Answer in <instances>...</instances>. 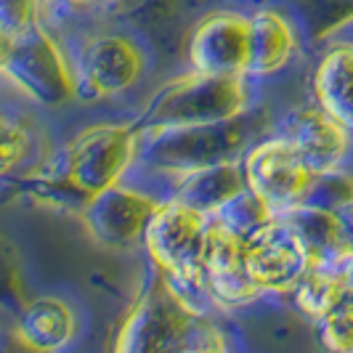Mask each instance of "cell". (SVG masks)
I'll return each instance as SVG.
<instances>
[{
	"label": "cell",
	"instance_id": "6da1fadb",
	"mask_svg": "<svg viewBox=\"0 0 353 353\" xmlns=\"http://www.w3.org/2000/svg\"><path fill=\"white\" fill-rule=\"evenodd\" d=\"M70 59L77 106L141 104L157 70V53L141 27L120 19H59L46 24Z\"/></svg>",
	"mask_w": 353,
	"mask_h": 353
},
{
	"label": "cell",
	"instance_id": "7a4b0ae2",
	"mask_svg": "<svg viewBox=\"0 0 353 353\" xmlns=\"http://www.w3.org/2000/svg\"><path fill=\"white\" fill-rule=\"evenodd\" d=\"M141 130L130 114L83 125L61 139L43 170L17 189L59 208L80 210L93 196L123 183L139 152Z\"/></svg>",
	"mask_w": 353,
	"mask_h": 353
},
{
	"label": "cell",
	"instance_id": "3957f363",
	"mask_svg": "<svg viewBox=\"0 0 353 353\" xmlns=\"http://www.w3.org/2000/svg\"><path fill=\"white\" fill-rule=\"evenodd\" d=\"M268 130L271 125L261 117V109L221 125L141 130L136 162L125 181L139 183L165 202L181 178L242 159V154Z\"/></svg>",
	"mask_w": 353,
	"mask_h": 353
},
{
	"label": "cell",
	"instance_id": "277c9868",
	"mask_svg": "<svg viewBox=\"0 0 353 353\" xmlns=\"http://www.w3.org/2000/svg\"><path fill=\"white\" fill-rule=\"evenodd\" d=\"M263 83L252 77H215L183 72L159 83L130 112L139 130L199 128L239 120L261 109Z\"/></svg>",
	"mask_w": 353,
	"mask_h": 353
},
{
	"label": "cell",
	"instance_id": "5b68a950",
	"mask_svg": "<svg viewBox=\"0 0 353 353\" xmlns=\"http://www.w3.org/2000/svg\"><path fill=\"white\" fill-rule=\"evenodd\" d=\"M208 245L210 215L178 199H165L143 234V250L157 265L165 287L181 303V308L194 316H205L215 308L205 279Z\"/></svg>",
	"mask_w": 353,
	"mask_h": 353
},
{
	"label": "cell",
	"instance_id": "8992f818",
	"mask_svg": "<svg viewBox=\"0 0 353 353\" xmlns=\"http://www.w3.org/2000/svg\"><path fill=\"white\" fill-rule=\"evenodd\" d=\"M0 80L48 114L77 106L67 51L48 27L8 46Z\"/></svg>",
	"mask_w": 353,
	"mask_h": 353
},
{
	"label": "cell",
	"instance_id": "52a82bcc",
	"mask_svg": "<svg viewBox=\"0 0 353 353\" xmlns=\"http://www.w3.org/2000/svg\"><path fill=\"white\" fill-rule=\"evenodd\" d=\"M51 114L0 80V186H21L56 149Z\"/></svg>",
	"mask_w": 353,
	"mask_h": 353
},
{
	"label": "cell",
	"instance_id": "ba28073f",
	"mask_svg": "<svg viewBox=\"0 0 353 353\" xmlns=\"http://www.w3.org/2000/svg\"><path fill=\"white\" fill-rule=\"evenodd\" d=\"M239 165L245 186L276 218L303 208L316 183V173H311L295 146L274 133H265L252 143Z\"/></svg>",
	"mask_w": 353,
	"mask_h": 353
},
{
	"label": "cell",
	"instance_id": "9c48e42d",
	"mask_svg": "<svg viewBox=\"0 0 353 353\" xmlns=\"http://www.w3.org/2000/svg\"><path fill=\"white\" fill-rule=\"evenodd\" d=\"M245 265L261 298H290L314 265V255L287 218H271L242 245Z\"/></svg>",
	"mask_w": 353,
	"mask_h": 353
},
{
	"label": "cell",
	"instance_id": "30bf717a",
	"mask_svg": "<svg viewBox=\"0 0 353 353\" xmlns=\"http://www.w3.org/2000/svg\"><path fill=\"white\" fill-rule=\"evenodd\" d=\"M250 8L221 6L194 19L186 40V70L215 77H248Z\"/></svg>",
	"mask_w": 353,
	"mask_h": 353
},
{
	"label": "cell",
	"instance_id": "8fae6325",
	"mask_svg": "<svg viewBox=\"0 0 353 353\" xmlns=\"http://www.w3.org/2000/svg\"><path fill=\"white\" fill-rule=\"evenodd\" d=\"M268 133L282 136L287 143H292L316 176L337 173L353 165V133L316 101L284 112L276 123L271 120Z\"/></svg>",
	"mask_w": 353,
	"mask_h": 353
},
{
	"label": "cell",
	"instance_id": "7c38bea8",
	"mask_svg": "<svg viewBox=\"0 0 353 353\" xmlns=\"http://www.w3.org/2000/svg\"><path fill=\"white\" fill-rule=\"evenodd\" d=\"M162 199L141 189L133 181H123L93 196L83 208V223L90 236L106 250H133L141 245L152 215Z\"/></svg>",
	"mask_w": 353,
	"mask_h": 353
},
{
	"label": "cell",
	"instance_id": "4fadbf2b",
	"mask_svg": "<svg viewBox=\"0 0 353 353\" xmlns=\"http://www.w3.org/2000/svg\"><path fill=\"white\" fill-rule=\"evenodd\" d=\"M250 64L248 77L268 83L290 70L305 51L308 37L301 21L282 3L265 0L250 8Z\"/></svg>",
	"mask_w": 353,
	"mask_h": 353
},
{
	"label": "cell",
	"instance_id": "5bb4252c",
	"mask_svg": "<svg viewBox=\"0 0 353 353\" xmlns=\"http://www.w3.org/2000/svg\"><path fill=\"white\" fill-rule=\"evenodd\" d=\"M242 239L231 236L223 229H218L210 221V245H208V261H205V279L212 305L221 311L245 308L261 301L258 290L252 287L245 265Z\"/></svg>",
	"mask_w": 353,
	"mask_h": 353
},
{
	"label": "cell",
	"instance_id": "9a60e30c",
	"mask_svg": "<svg viewBox=\"0 0 353 353\" xmlns=\"http://www.w3.org/2000/svg\"><path fill=\"white\" fill-rule=\"evenodd\" d=\"M311 101L353 133V40L324 37L311 72Z\"/></svg>",
	"mask_w": 353,
	"mask_h": 353
},
{
	"label": "cell",
	"instance_id": "2e32d148",
	"mask_svg": "<svg viewBox=\"0 0 353 353\" xmlns=\"http://www.w3.org/2000/svg\"><path fill=\"white\" fill-rule=\"evenodd\" d=\"M77 314L59 295H40L19 316V337L40 353H56L67 348L77 335Z\"/></svg>",
	"mask_w": 353,
	"mask_h": 353
},
{
	"label": "cell",
	"instance_id": "e0dca14e",
	"mask_svg": "<svg viewBox=\"0 0 353 353\" xmlns=\"http://www.w3.org/2000/svg\"><path fill=\"white\" fill-rule=\"evenodd\" d=\"M242 189H245V176H242V165L236 159V162H223V165L205 168V170H196L192 176L181 178L173 186L170 199H178L205 215H212Z\"/></svg>",
	"mask_w": 353,
	"mask_h": 353
},
{
	"label": "cell",
	"instance_id": "ac0fdd59",
	"mask_svg": "<svg viewBox=\"0 0 353 353\" xmlns=\"http://www.w3.org/2000/svg\"><path fill=\"white\" fill-rule=\"evenodd\" d=\"M290 298L303 316H308L316 324L319 319L330 314L345 298V290H343L335 265L330 261H314V265L308 268V274L303 276Z\"/></svg>",
	"mask_w": 353,
	"mask_h": 353
},
{
	"label": "cell",
	"instance_id": "d6986e66",
	"mask_svg": "<svg viewBox=\"0 0 353 353\" xmlns=\"http://www.w3.org/2000/svg\"><path fill=\"white\" fill-rule=\"evenodd\" d=\"M271 218H276V215L268 210L263 202L250 192L248 186H245L239 194L231 196L226 205H221V208L210 215V221L218 229H223L226 234L242 239V242L250 239L261 226H265Z\"/></svg>",
	"mask_w": 353,
	"mask_h": 353
},
{
	"label": "cell",
	"instance_id": "ffe728a7",
	"mask_svg": "<svg viewBox=\"0 0 353 353\" xmlns=\"http://www.w3.org/2000/svg\"><path fill=\"white\" fill-rule=\"evenodd\" d=\"M48 24V0H0V40L19 43Z\"/></svg>",
	"mask_w": 353,
	"mask_h": 353
},
{
	"label": "cell",
	"instance_id": "44dd1931",
	"mask_svg": "<svg viewBox=\"0 0 353 353\" xmlns=\"http://www.w3.org/2000/svg\"><path fill=\"white\" fill-rule=\"evenodd\" d=\"M109 0H48V24L59 19H101Z\"/></svg>",
	"mask_w": 353,
	"mask_h": 353
},
{
	"label": "cell",
	"instance_id": "7402d4cb",
	"mask_svg": "<svg viewBox=\"0 0 353 353\" xmlns=\"http://www.w3.org/2000/svg\"><path fill=\"white\" fill-rule=\"evenodd\" d=\"M170 353H234V351H231V343L226 340V335H221L215 330H205V332H196L194 337L183 340Z\"/></svg>",
	"mask_w": 353,
	"mask_h": 353
},
{
	"label": "cell",
	"instance_id": "603a6c76",
	"mask_svg": "<svg viewBox=\"0 0 353 353\" xmlns=\"http://www.w3.org/2000/svg\"><path fill=\"white\" fill-rule=\"evenodd\" d=\"M337 221V231H340V245L343 252H353V194L343 199L337 208H332Z\"/></svg>",
	"mask_w": 353,
	"mask_h": 353
},
{
	"label": "cell",
	"instance_id": "cb8c5ba5",
	"mask_svg": "<svg viewBox=\"0 0 353 353\" xmlns=\"http://www.w3.org/2000/svg\"><path fill=\"white\" fill-rule=\"evenodd\" d=\"M327 37H345V40H353V19H348L345 24H340V27L332 30Z\"/></svg>",
	"mask_w": 353,
	"mask_h": 353
}]
</instances>
